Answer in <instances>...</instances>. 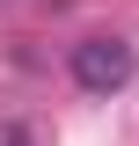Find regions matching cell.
Instances as JSON below:
<instances>
[{
  "label": "cell",
  "instance_id": "obj_1",
  "mask_svg": "<svg viewBox=\"0 0 139 146\" xmlns=\"http://www.w3.org/2000/svg\"><path fill=\"white\" fill-rule=\"evenodd\" d=\"M73 80H81L88 95H110L132 80V44L124 36H88V44H73Z\"/></svg>",
  "mask_w": 139,
  "mask_h": 146
}]
</instances>
